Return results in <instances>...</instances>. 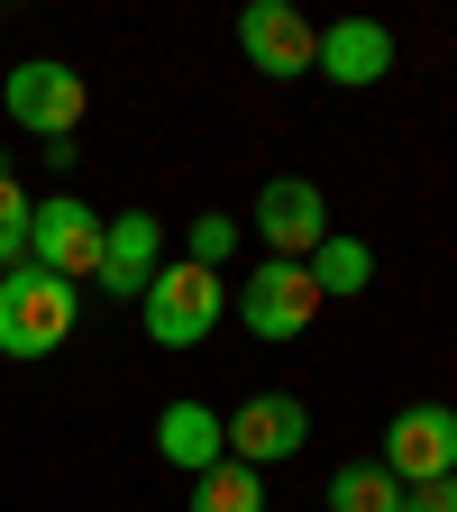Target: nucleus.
I'll return each mask as SVG.
<instances>
[{"mask_svg":"<svg viewBox=\"0 0 457 512\" xmlns=\"http://www.w3.org/2000/svg\"><path fill=\"white\" fill-rule=\"evenodd\" d=\"M74 339V284L46 266H10L0 275V357H55Z\"/></svg>","mask_w":457,"mask_h":512,"instance_id":"1","label":"nucleus"},{"mask_svg":"<svg viewBox=\"0 0 457 512\" xmlns=\"http://www.w3.org/2000/svg\"><path fill=\"white\" fill-rule=\"evenodd\" d=\"M0 110H10V128H28V138L74 147V128H83L92 92H83V74H74V64L28 55V64H10V83H0Z\"/></svg>","mask_w":457,"mask_h":512,"instance_id":"2","label":"nucleus"},{"mask_svg":"<svg viewBox=\"0 0 457 512\" xmlns=\"http://www.w3.org/2000/svg\"><path fill=\"white\" fill-rule=\"evenodd\" d=\"M101 211L83 202V192H55V202H37L28 211V266H46V275H64V284H92L101 275Z\"/></svg>","mask_w":457,"mask_h":512,"instance_id":"3","label":"nucleus"},{"mask_svg":"<svg viewBox=\"0 0 457 512\" xmlns=\"http://www.w3.org/2000/svg\"><path fill=\"white\" fill-rule=\"evenodd\" d=\"M147 339L156 348H202L220 330V275L211 266H183V256H165V275L147 284Z\"/></svg>","mask_w":457,"mask_h":512,"instance_id":"4","label":"nucleus"},{"mask_svg":"<svg viewBox=\"0 0 457 512\" xmlns=\"http://www.w3.org/2000/svg\"><path fill=\"white\" fill-rule=\"evenodd\" d=\"M238 320H247L256 339H302L311 320H320V284H311V266L266 256V266L247 275V293H238Z\"/></svg>","mask_w":457,"mask_h":512,"instance_id":"5","label":"nucleus"},{"mask_svg":"<svg viewBox=\"0 0 457 512\" xmlns=\"http://www.w3.org/2000/svg\"><path fill=\"white\" fill-rule=\"evenodd\" d=\"M375 458L394 467L403 485H439V476H457V412H448V403H403Z\"/></svg>","mask_w":457,"mask_h":512,"instance_id":"6","label":"nucleus"},{"mask_svg":"<svg viewBox=\"0 0 457 512\" xmlns=\"http://www.w3.org/2000/svg\"><path fill=\"white\" fill-rule=\"evenodd\" d=\"M256 238H266L275 256H293V266H311V247L330 238V202H320V183L311 174H275L266 192H256Z\"/></svg>","mask_w":457,"mask_h":512,"instance_id":"7","label":"nucleus"},{"mask_svg":"<svg viewBox=\"0 0 457 512\" xmlns=\"http://www.w3.org/2000/svg\"><path fill=\"white\" fill-rule=\"evenodd\" d=\"M238 46H247L256 74H284V83L320 64V28L293 10V0H247L238 10Z\"/></svg>","mask_w":457,"mask_h":512,"instance_id":"8","label":"nucleus"},{"mask_svg":"<svg viewBox=\"0 0 457 512\" xmlns=\"http://www.w3.org/2000/svg\"><path fill=\"white\" fill-rule=\"evenodd\" d=\"M165 275V220L156 211H119L110 229H101V293H119V302H147V284Z\"/></svg>","mask_w":457,"mask_h":512,"instance_id":"9","label":"nucleus"},{"mask_svg":"<svg viewBox=\"0 0 457 512\" xmlns=\"http://www.w3.org/2000/svg\"><path fill=\"white\" fill-rule=\"evenodd\" d=\"M302 439H311V412L293 394H247L229 412V458L238 467H275V458H302Z\"/></svg>","mask_w":457,"mask_h":512,"instance_id":"10","label":"nucleus"},{"mask_svg":"<svg viewBox=\"0 0 457 512\" xmlns=\"http://www.w3.org/2000/svg\"><path fill=\"white\" fill-rule=\"evenodd\" d=\"M311 74H330V83H348V92L384 83V74H394V28H375V19H330V28H320V64H311Z\"/></svg>","mask_w":457,"mask_h":512,"instance_id":"11","label":"nucleus"},{"mask_svg":"<svg viewBox=\"0 0 457 512\" xmlns=\"http://www.w3.org/2000/svg\"><path fill=\"white\" fill-rule=\"evenodd\" d=\"M156 448H165V467L211 476V467L229 458V421H220L211 403H165V412H156Z\"/></svg>","mask_w":457,"mask_h":512,"instance_id":"12","label":"nucleus"},{"mask_svg":"<svg viewBox=\"0 0 457 512\" xmlns=\"http://www.w3.org/2000/svg\"><path fill=\"white\" fill-rule=\"evenodd\" d=\"M330 512H403V476L384 458H357L330 476Z\"/></svg>","mask_w":457,"mask_h":512,"instance_id":"13","label":"nucleus"},{"mask_svg":"<svg viewBox=\"0 0 457 512\" xmlns=\"http://www.w3.org/2000/svg\"><path fill=\"white\" fill-rule=\"evenodd\" d=\"M366 275H375V256H366V238H320L311 247V284H320V302H339V293H366Z\"/></svg>","mask_w":457,"mask_h":512,"instance_id":"14","label":"nucleus"},{"mask_svg":"<svg viewBox=\"0 0 457 512\" xmlns=\"http://www.w3.org/2000/svg\"><path fill=\"white\" fill-rule=\"evenodd\" d=\"M192 512H266V476L220 458L211 476H192Z\"/></svg>","mask_w":457,"mask_h":512,"instance_id":"15","label":"nucleus"},{"mask_svg":"<svg viewBox=\"0 0 457 512\" xmlns=\"http://www.w3.org/2000/svg\"><path fill=\"white\" fill-rule=\"evenodd\" d=\"M28 192L10 183V156H0V275H10V266H28Z\"/></svg>","mask_w":457,"mask_h":512,"instance_id":"16","label":"nucleus"},{"mask_svg":"<svg viewBox=\"0 0 457 512\" xmlns=\"http://www.w3.org/2000/svg\"><path fill=\"white\" fill-rule=\"evenodd\" d=\"M238 229L247 220H229V211H202V220H192V238H183V266H229V256H238Z\"/></svg>","mask_w":457,"mask_h":512,"instance_id":"17","label":"nucleus"},{"mask_svg":"<svg viewBox=\"0 0 457 512\" xmlns=\"http://www.w3.org/2000/svg\"><path fill=\"white\" fill-rule=\"evenodd\" d=\"M403 512H457V476H439V485H403Z\"/></svg>","mask_w":457,"mask_h":512,"instance_id":"18","label":"nucleus"}]
</instances>
